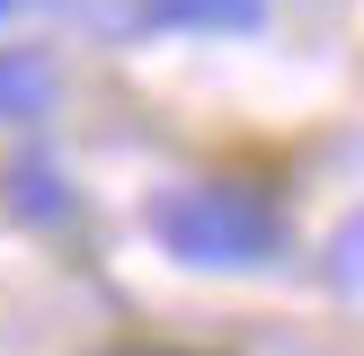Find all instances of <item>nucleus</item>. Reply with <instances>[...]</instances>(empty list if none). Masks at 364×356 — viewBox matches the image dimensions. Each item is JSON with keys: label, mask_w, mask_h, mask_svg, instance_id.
Segmentation results:
<instances>
[{"label": "nucleus", "mask_w": 364, "mask_h": 356, "mask_svg": "<svg viewBox=\"0 0 364 356\" xmlns=\"http://www.w3.org/2000/svg\"><path fill=\"white\" fill-rule=\"evenodd\" d=\"M53 107V63L27 45H0V116H45Z\"/></svg>", "instance_id": "obj_4"}, {"label": "nucleus", "mask_w": 364, "mask_h": 356, "mask_svg": "<svg viewBox=\"0 0 364 356\" xmlns=\"http://www.w3.org/2000/svg\"><path fill=\"white\" fill-rule=\"evenodd\" d=\"M151 231H160V249H178L187 267H267L284 249L276 214H267L258 196H240V187H213V178L160 187L151 196Z\"/></svg>", "instance_id": "obj_1"}, {"label": "nucleus", "mask_w": 364, "mask_h": 356, "mask_svg": "<svg viewBox=\"0 0 364 356\" xmlns=\"http://www.w3.org/2000/svg\"><path fill=\"white\" fill-rule=\"evenodd\" d=\"M9 9H18V0H0V18H9Z\"/></svg>", "instance_id": "obj_6"}, {"label": "nucleus", "mask_w": 364, "mask_h": 356, "mask_svg": "<svg viewBox=\"0 0 364 356\" xmlns=\"http://www.w3.org/2000/svg\"><path fill=\"white\" fill-rule=\"evenodd\" d=\"M142 27H169V36H249V27H267V0H142Z\"/></svg>", "instance_id": "obj_2"}, {"label": "nucleus", "mask_w": 364, "mask_h": 356, "mask_svg": "<svg viewBox=\"0 0 364 356\" xmlns=\"http://www.w3.org/2000/svg\"><path fill=\"white\" fill-rule=\"evenodd\" d=\"M9 205H18V223H36V231L71 223V187H63L53 160H18V169H9Z\"/></svg>", "instance_id": "obj_3"}, {"label": "nucleus", "mask_w": 364, "mask_h": 356, "mask_svg": "<svg viewBox=\"0 0 364 356\" xmlns=\"http://www.w3.org/2000/svg\"><path fill=\"white\" fill-rule=\"evenodd\" d=\"M329 276H338V285H364V214H347V223H338V241H329Z\"/></svg>", "instance_id": "obj_5"}]
</instances>
